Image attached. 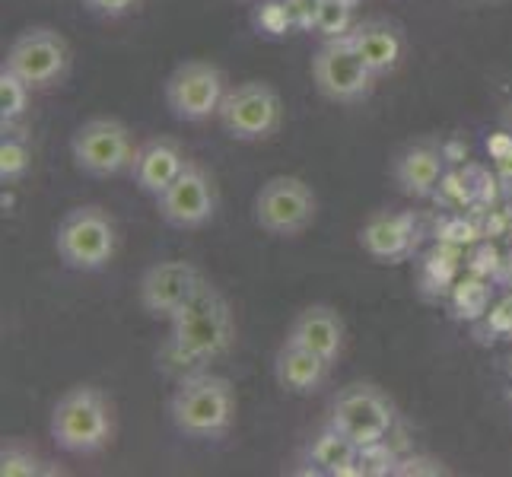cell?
Listing matches in <instances>:
<instances>
[{
	"instance_id": "obj_8",
	"label": "cell",
	"mask_w": 512,
	"mask_h": 477,
	"mask_svg": "<svg viewBox=\"0 0 512 477\" xmlns=\"http://www.w3.org/2000/svg\"><path fill=\"white\" fill-rule=\"evenodd\" d=\"M226 74L214 61H182L163 83L166 109L175 121L185 125H201V121L217 118L220 105L226 99Z\"/></svg>"
},
{
	"instance_id": "obj_10",
	"label": "cell",
	"mask_w": 512,
	"mask_h": 477,
	"mask_svg": "<svg viewBox=\"0 0 512 477\" xmlns=\"http://www.w3.org/2000/svg\"><path fill=\"white\" fill-rule=\"evenodd\" d=\"M376 74L366 67L360 51L350 45V39H328L312 55V83L328 102L338 105H357L373 96Z\"/></svg>"
},
{
	"instance_id": "obj_15",
	"label": "cell",
	"mask_w": 512,
	"mask_h": 477,
	"mask_svg": "<svg viewBox=\"0 0 512 477\" xmlns=\"http://www.w3.org/2000/svg\"><path fill=\"white\" fill-rule=\"evenodd\" d=\"M287 341L309 347L312 353H319V357H325L334 366L347 344V325L334 306L312 303L296 312V318L287 328Z\"/></svg>"
},
{
	"instance_id": "obj_29",
	"label": "cell",
	"mask_w": 512,
	"mask_h": 477,
	"mask_svg": "<svg viewBox=\"0 0 512 477\" xmlns=\"http://www.w3.org/2000/svg\"><path fill=\"white\" fill-rule=\"evenodd\" d=\"M80 4L93 16H102V20H121V16H128L140 7V0H80Z\"/></svg>"
},
{
	"instance_id": "obj_18",
	"label": "cell",
	"mask_w": 512,
	"mask_h": 477,
	"mask_svg": "<svg viewBox=\"0 0 512 477\" xmlns=\"http://www.w3.org/2000/svg\"><path fill=\"white\" fill-rule=\"evenodd\" d=\"M328 373H331V363L325 357L287 338L274 353V379L280 385V392H287V395L303 398V395L319 392L328 382Z\"/></svg>"
},
{
	"instance_id": "obj_25",
	"label": "cell",
	"mask_w": 512,
	"mask_h": 477,
	"mask_svg": "<svg viewBox=\"0 0 512 477\" xmlns=\"http://www.w3.org/2000/svg\"><path fill=\"white\" fill-rule=\"evenodd\" d=\"M312 29L322 35V39H344L353 29V16L344 0H315L312 10Z\"/></svg>"
},
{
	"instance_id": "obj_2",
	"label": "cell",
	"mask_w": 512,
	"mask_h": 477,
	"mask_svg": "<svg viewBox=\"0 0 512 477\" xmlns=\"http://www.w3.org/2000/svg\"><path fill=\"white\" fill-rule=\"evenodd\" d=\"M236 408V388L226 376L188 373L172 388L169 420L179 436L194 439V443H214L233 430Z\"/></svg>"
},
{
	"instance_id": "obj_20",
	"label": "cell",
	"mask_w": 512,
	"mask_h": 477,
	"mask_svg": "<svg viewBox=\"0 0 512 477\" xmlns=\"http://www.w3.org/2000/svg\"><path fill=\"white\" fill-rule=\"evenodd\" d=\"M306 462L312 465L315 474H328V477L360 474V446L328 423L322 433H315L309 439Z\"/></svg>"
},
{
	"instance_id": "obj_22",
	"label": "cell",
	"mask_w": 512,
	"mask_h": 477,
	"mask_svg": "<svg viewBox=\"0 0 512 477\" xmlns=\"http://www.w3.org/2000/svg\"><path fill=\"white\" fill-rule=\"evenodd\" d=\"M29 169H32V150L26 144V137H20L13 131V125H7L4 137H0V182L4 185L23 182Z\"/></svg>"
},
{
	"instance_id": "obj_30",
	"label": "cell",
	"mask_w": 512,
	"mask_h": 477,
	"mask_svg": "<svg viewBox=\"0 0 512 477\" xmlns=\"http://www.w3.org/2000/svg\"><path fill=\"white\" fill-rule=\"evenodd\" d=\"M245 4H252V7H255V4H268V0H245Z\"/></svg>"
},
{
	"instance_id": "obj_1",
	"label": "cell",
	"mask_w": 512,
	"mask_h": 477,
	"mask_svg": "<svg viewBox=\"0 0 512 477\" xmlns=\"http://www.w3.org/2000/svg\"><path fill=\"white\" fill-rule=\"evenodd\" d=\"M169 328L172 331L166 341V353L194 366L226 357L229 347L236 341L233 306H229V299L220 293V287L210 284V280H204L198 293L175 312Z\"/></svg>"
},
{
	"instance_id": "obj_24",
	"label": "cell",
	"mask_w": 512,
	"mask_h": 477,
	"mask_svg": "<svg viewBox=\"0 0 512 477\" xmlns=\"http://www.w3.org/2000/svg\"><path fill=\"white\" fill-rule=\"evenodd\" d=\"M32 86L23 83L16 74H10L7 67H0V121L7 125H16L26 112H29V102H32Z\"/></svg>"
},
{
	"instance_id": "obj_13",
	"label": "cell",
	"mask_w": 512,
	"mask_h": 477,
	"mask_svg": "<svg viewBox=\"0 0 512 477\" xmlns=\"http://www.w3.org/2000/svg\"><path fill=\"white\" fill-rule=\"evenodd\" d=\"M201 284H204V274L194 261L166 258V261L150 264V268L140 274L137 303L150 318L172 322L175 312H179L188 299L198 293Z\"/></svg>"
},
{
	"instance_id": "obj_23",
	"label": "cell",
	"mask_w": 512,
	"mask_h": 477,
	"mask_svg": "<svg viewBox=\"0 0 512 477\" xmlns=\"http://www.w3.org/2000/svg\"><path fill=\"white\" fill-rule=\"evenodd\" d=\"M45 458L26 439H4L0 446V477H42Z\"/></svg>"
},
{
	"instance_id": "obj_3",
	"label": "cell",
	"mask_w": 512,
	"mask_h": 477,
	"mask_svg": "<svg viewBox=\"0 0 512 477\" xmlns=\"http://www.w3.org/2000/svg\"><path fill=\"white\" fill-rule=\"evenodd\" d=\"M51 443L67 455H99L115 439V408L96 385H74L55 401L48 420Z\"/></svg>"
},
{
	"instance_id": "obj_28",
	"label": "cell",
	"mask_w": 512,
	"mask_h": 477,
	"mask_svg": "<svg viewBox=\"0 0 512 477\" xmlns=\"http://www.w3.org/2000/svg\"><path fill=\"white\" fill-rule=\"evenodd\" d=\"M395 477H436V474H449V468L439 462V458L430 455H408V458H395L392 465Z\"/></svg>"
},
{
	"instance_id": "obj_9",
	"label": "cell",
	"mask_w": 512,
	"mask_h": 477,
	"mask_svg": "<svg viewBox=\"0 0 512 477\" xmlns=\"http://www.w3.org/2000/svg\"><path fill=\"white\" fill-rule=\"evenodd\" d=\"M0 67H7L10 74L29 83L35 93L55 90L70 70V45L58 29L32 26V29H23L10 42Z\"/></svg>"
},
{
	"instance_id": "obj_26",
	"label": "cell",
	"mask_w": 512,
	"mask_h": 477,
	"mask_svg": "<svg viewBox=\"0 0 512 477\" xmlns=\"http://www.w3.org/2000/svg\"><path fill=\"white\" fill-rule=\"evenodd\" d=\"M252 26L258 35H268V39H280L287 35L293 26V13L287 7V0H268V4H255L252 7Z\"/></svg>"
},
{
	"instance_id": "obj_7",
	"label": "cell",
	"mask_w": 512,
	"mask_h": 477,
	"mask_svg": "<svg viewBox=\"0 0 512 477\" xmlns=\"http://www.w3.org/2000/svg\"><path fill=\"white\" fill-rule=\"evenodd\" d=\"M217 121L223 134L239 144H264L284 125V102L271 83L245 80L226 90Z\"/></svg>"
},
{
	"instance_id": "obj_5",
	"label": "cell",
	"mask_w": 512,
	"mask_h": 477,
	"mask_svg": "<svg viewBox=\"0 0 512 477\" xmlns=\"http://www.w3.org/2000/svg\"><path fill=\"white\" fill-rule=\"evenodd\" d=\"M137 156L134 134L121 118L96 115L86 118L70 137V159L74 169L90 179H115L121 172H131Z\"/></svg>"
},
{
	"instance_id": "obj_14",
	"label": "cell",
	"mask_w": 512,
	"mask_h": 477,
	"mask_svg": "<svg viewBox=\"0 0 512 477\" xmlns=\"http://www.w3.org/2000/svg\"><path fill=\"white\" fill-rule=\"evenodd\" d=\"M188 166V153L175 137H150L137 147L134 166H131V182L140 194L147 198H160V194L179 179L182 169Z\"/></svg>"
},
{
	"instance_id": "obj_17",
	"label": "cell",
	"mask_w": 512,
	"mask_h": 477,
	"mask_svg": "<svg viewBox=\"0 0 512 477\" xmlns=\"http://www.w3.org/2000/svg\"><path fill=\"white\" fill-rule=\"evenodd\" d=\"M392 179L408 198H430L446 179V153L433 140H417L404 147L392 163Z\"/></svg>"
},
{
	"instance_id": "obj_21",
	"label": "cell",
	"mask_w": 512,
	"mask_h": 477,
	"mask_svg": "<svg viewBox=\"0 0 512 477\" xmlns=\"http://www.w3.org/2000/svg\"><path fill=\"white\" fill-rule=\"evenodd\" d=\"M449 303L458 322H471L478 325L481 318L487 315V309L493 306V296H490V284L484 277L471 274V277H458L452 290H449Z\"/></svg>"
},
{
	"instance_id": "obj_19",
	"label": "cell",
	"mask_w": 512,
	"mask_h": 477,
	"mask_svg": "<svg viewBox=\"0 0 512 477\" xmlns=\"http://www.w3.org/2000/svg\"><path fill=\"white\" fill-rule=\"evenodd\" d=\"M350 45L360 51V58L366 61V67L382 80L401 64L404 58V39L395 23L388 20H363L353 23L350 29Z\"/></svg>"
},
{
	"instance_id": "obj_16",
	"label": "cell",
	"mask_w": 512,
	"mask_h": 477,
	"mask_svg": "<svg viewBox=\"0 0 512 477\" xmlns=\"http://www.w3.org/2000/svg\"><path fill=\"white\" fill-rule=\"evenodd\" d=\"M417 229L408 214L376 210L360 226V249L379 264H398L414 252Z\"/></svg>"
},
{
	"instance_id": "obj_11",
	"label": "cell",
	"mask_w": 512,
	"mask_h": 477,
	"mask_svg": "<svg viewBox=\"0 0 512 477\" xmlns=\"http://www.w3.org/2000/svg\"><path fill=\"white\" fill-rule=\"evenodd\" d=\"M331 427L350 436L360 449L385 443V436L395 427V404L388 401L382 388L369 382L344 385L331 401Z\"/></svg>"
},
{
	"instance_id": "obj_6",
	"label": "cell",
	"mask_w": 512,
	"mask_h": 477,
	"mask_svg": "<svg viewBox=\"0 0 512 477\" xmlns=\"http://www.w3.org/2000/svg\"><path fill=\"white\" fill-rule=\"evenodd\" d=\"M252 217L261 233L274 239H296L319 217V198L299 175H271L255 191Z\"/></svg>"
},
{
	"instance_id": "obj_12",
	"label": "cell",
	"mask_w": 512,
	"mask_h": 477,
	"mask_svg": "<svg viewBox=\"0 0 512 477\" xmlns=\"http://www.w3.org/2000/svg\"><path fill=\"white\" fill-rule=\"evenodd\" d=\"M217 207H220V191L214 175L204 166L191 163V159L179 179L156 198V214L172 229H204L217 217Z\"/></svg>"
},
{
	"instance_id": "obj_27",
	"label": "cell",
	"mask_w": 512,
	"mask_h": 477,
	"mask_svg": "<svg viewBox=\"0 0 512 477\" xmlns=\"http://www.w3.org/2000/svg\"><path fill=\"white\" fill-rule=\"evenodd\" d=\"M478 331L481 334H490L493 341H497V338H509V334H512V293L500 296L497 303L487 309V315L478 322Z\"/></svg>"
},
{
	"instance_id": "obj_4",
	"label": "cell",
	"mask_w": 512,
	"mask_h": 477,
	"mask_svg": "<svg viewBox=\"0 0 512 477\" xmlns=\"http://www.w3.org/2000/svg\"><path fill=\"white\" fill-rule=\"evenodd\" d=\"M55 252L64 268L96 274L109 268L118 252V226L99 204H80L67 210L55 229Z\"/></svg>"
}]
</instances>
